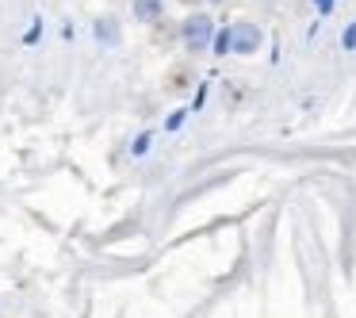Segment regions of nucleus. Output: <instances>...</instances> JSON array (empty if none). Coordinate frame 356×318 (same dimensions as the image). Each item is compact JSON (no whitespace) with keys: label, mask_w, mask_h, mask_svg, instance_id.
Instances as JSON below:
<instances>
[{"label":"nucleus","mask_w":356,"mask_h":318,"mask_svg":"<svg viewBox=\"0 0 356 318\" xmlns=\"http://www.w3.org/2000/svg\"><path fill=\"white\" fill-rule=\"evenodd\" d=\"M261 27L249 24V19H238L230 31L218 35V54H257L261 50Z\"/></svg>","instance_id":"nucleus-1"},{"label":"nucleus","mask_w":356,"mask_h":318,"mask_svg":"<svg viewBox=\"0 0 356 318\" xmlns=\"http://www.w3.org/2000/svg\"><path fill=\"white\" fill-rule=\"evenodd\" d=\"M211 39H215V19H211L207 12L184 16V24H180V42H184V50L203 54V50H211Z\"/></svg>","instance_id":"nucleus-2"},{"label":"nucleus","mask_w":356,"mask_h":318,"mask_svg":"<svg viewBox=\"0 0 356 318\" xmlns=\"http://www.w3.org/2000/svg\"><path fill=\"white\" fill-rule=\"evenodd\" d=\"M134 19L138 24H157V19L165 16V0H134Z\"/></svg>","instance_id":"nucleus-3"},{"label":"nucleus","mask_w":356,"mask_h":318,"mask_svg":"<svg viewBox=\"0 0 356 318\" xmlns=\"http://www.w3.org/2000/svg\"><path fill=\"white\" fill-rule=\"evenodd\" d=\"M96 39H100L104 47H115V42H119V24H115V16H104L100 24H96Z\"/></svg>","instance_id":"nucleus-4"},{"label":"nucleus","mask_w":356,"mask_h":318,"mask_svg":"<svg viewBox=\"0 0 356 318\" xmlns=\"http://www.w3.org/2000/svg\"><path fill=\"white\" fill-rule=\"evenodd\" d=\"M345 47H356V27H348V35H345Z\"/></svg>","instance_id":"nucleus-5"},{"label":"nucleus","mask_w":356,"mask_h":318,"mask_svg":"<svg viewBox=\"0 0 356 318\" xmlns=\"http://www.w3.org/2000/svg\"><path fill=\"white\" fill-rule=\"evenodd\" d=\"M207 4H226V0H207Z\"/></svg>","instance_id":"nucleus-6"}]
</instances>
